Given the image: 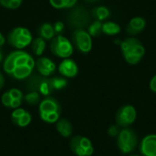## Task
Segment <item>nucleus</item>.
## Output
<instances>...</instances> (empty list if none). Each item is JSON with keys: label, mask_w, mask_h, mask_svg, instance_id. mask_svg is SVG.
Returning <instances> with one entry per match:
<instances>
[{"label": "nucleus", "mask_w": 156, "mask_h": 156, "mask_svg": "<svg viewBox=\"0 0 156 156\" xmlns=\"http://www.w3.org/2000/svg\"><path fill=\"white\" fill-rule=\"evenodd\" d=\"M23 0H0V5L7 9H16L18 8Z\"/></svg>", "instance_id": "nucleus-22"}, {"label": "nucleus", "mask_w": 156, "mask_h": 156, "mask_svg": "<svg viewBox=\"0 0 156 156\" xmlns=\"http://www.w3.org/2000/svg\"><path fill=\"white\" fill-rule=\"evenodd\" d=\"M5 43V37L3 36V34L0 32V48H1L2 46H4Z\"/></svg>", "instance_id": "nucleus-34"}, {"label": "nucleus", "mask_w": 156, "mask_h": 156, "mask_svg": "<svg viewBox=\"0 0 156 156\" xmlns=\"http://www.w3.org/2000/svg\"><path fill=\"white\" fill-rule=\"evenodd\" d=\"M8 92H9V94L12 97L13 100H21V98H22V93H21V91L19 90L12 89Z\"/></svg>", "instance_id": "nucleus-29"}, {"label": "nucleus", "mask_w": 156, "mask_h": 156, "mask_svg": "<svg viewBox=\"0 0 156 156\" xmlns=\"http://www.w3.org/2000/svg\"><path fill=\"white\" fill-rule=\"evenodd\" d=\"M68 21L70 27H74L75 29L78 28H84L86 26L90 24V15L87 9L83 6H76L71 9L69 14Z\"/></svg>", "instance_id": "nucleus-7"}, {"label": "nucleus", "mask_w": 156, "mask_h": 156, "mask_svg": "<svg viewBox=\"0 0 156 156\" xmlns=\"http://www.w3.org/2000/svg\"><path fill=\"white\" fill-rule=\"evenodd\" d=\"M41 117L44 121H47L48 122H54L58 120V112H50V113L41 112Z\"/></svg>", "instance_id": "nucleus-24"}, {"label": "nucleus", "mask_w": 156, "mask_h": 156, "mask_svg": "<svg viewBox=\"0 0 156 156\" xmlns=\"http://www.w3.org/2000/svg\"><path fill=\"white\" fill-rule=\"evenodd\" d=\"M35 67L37 71L44 77H48L56 70V64L47 57H40L35 61Z\"/></svg>", "instance_id": "nucleus-11"}, {"label": "nucleus", "mask_w": 156, "mask_h": 156, "mask_svg": "<svg viewBox=\"0 0 156 156\" xmlns=\"http://www.w3.org/2000/svg\"><path fill=\"white\" fill-rule=\"evenodd\" d=\"M58 131L65 137H68L72 133V129H71V125L70 123L66 121V120H62L58 123Z\"/></svg>", "instance_id": "nucleus-21"}, {"label": "nucleus", "mask_w": 156, "mask_h": 156, "mask_svg": "<svg viewBox=\"0 0 156 156\" xmlns=\"http://www.w3.org/2000/svg\"><path fill=\"white\" fill-rule=\"evenodd\" d=\"M31 48H32L33 53L36 56L40 57L44 53L45 48H46V41H45V39L40 37H36L31 42Z\"/></svg>", "instance_id": "nucleus-18"}, {"label": "nucleus", "mask_w": 156, "mask_h": 156, "mask_svg": "<svg viewBox=\"0 0 156 156\" xmlns=\"http://www.w3.org/2000/svg\"><path fill=\"white\" fill-rule=\"evenodd\" d=\"M26 101L29 104H36L39 101V94L37 91H32L26 96Z\"/></svg>", "instance_id": "nucleus-25"}, {"label": "nucleus", "mask_w": 156, "mask_h": 156, "mask_svg": "<svg viewBox=\"0 0 156 156\" xmlns=\"http://www.w3.org/2000/svg\"><path fill=\"white\" fill-rule=\"evenodd\" d=\"M50 50L56 57L68 58L73 54V46L67 37L58 35L51 41Z\"/></svg>", "instance_id": "nucleus-5"}, {"label": "nucleus", "mask_w": 156, "mask_h": 156, "mask_svg": "<svg viewBox=\"0 0 156 156\" xmlns=\"http://www.w3.org/2000/svg\"><path fill=\"white\" fill-rule=\"evenodd\" d=\"M53 27H54V30H55V33L56 34H60L64 31V27H65V25L64 23H62L61 21H58L56 22L54 25H53Z\"/></svg>", "instance_id": "nucleus-28"}, {"label": "nucleus", "mask_w": 156, "mask_h": 156, "mask_svg": "<svg viewBox=\"0 0 156 156\" xmlns=\"http://www.w3.org/2000/svg\"><path fill=\"white\" fill-rule=\"evenodd\" d=\"M92 16L95 18V20H99V21H104L106 19H108L111 16V11L108 7L101 5V6H97L95 7L92 12H91Z\"/></svg>", "instance_id": "nucleus-17"}, {"label": "nucleus", "mask_w": 156, "mask_h": 156, "mask_svg": "<svg viewBox=\"0 0 156 156\" xmlns=\"http://www.w3.org/2000/svg\"><path fill=\"white\" fill-rule=\"evenodd\" d=\"M149 87H150V90L156 93V74L150 80V84H149Z\"/></svg>", "instance_id": "nucleus-31"}, {"label": "nucleus", "mask_w": 156, "mask_h": 156, "mask_svg": "<svg viewBox=\"0 0 156 156\" xmlns=\"http://www.w3.org/2000/svg\"><path fill=\"white\" fill-rule=\"evenodd\" d=\"M87 31L90 35V37H97L101 36L102 33V22L99 20H94L89 25Z\"/></svg>", "instance_id": "nucleus-19"}, {"label": "nucleus", "mask_w": 156, "mask_h": 156, "mask_svg": "<svg viewBox=\"0 0 156 156\" xmlns=\"http://www.w3.org/2000/svg\"><path fill=\"white\" fill-rule=\"evenodd\" d=\"M34 68L35 60L32 56L21 49L11 52L4 61L5 71L17 80L29 77Z\"/></svg>", "instance_id": "nucleus-1"}, {"label": "nucleus", "mask_w": 156, "mask_h": 156, "mask_svg": "<svg viewBox=\"0 0 156 156\" xmlns=\"http://www.w3.org/2000/svg\"><path fill=\"white\" fill-rule=\"evenodd\" d=\"M78 0H49L50 5L57 9L71 8L73 7Z\"/></svg>", "instance_id": "nucleus-20"}, {"label": "nucleus", "mask_w": 156, "mask_h": 156, "mask_svg": "<svg viewBox=\"0 0 156 156\" xmlns=\"http://www.w3.org/2000/svg\"><path fill=\"white\" fill-rule=\"evenodd\" d=\"M28 86L32 91H37V92L40 91L44 95H48L53 90L50 83V80L46 78H41L38 76L33 77L28 81Z\"/></svg>", "instance_id": "nucleus-9"}, {"label": "nucleus", "mask_w": 156, "mask_h": 156, "mask_svg": "<svg viewBox=\"0 0 156 156\" xmlns=\"http://www.w3.org/2000/svg\"><path fill=\"white\" fill-rule=\"evenodd\" d=\"M51 86L53 90H61L67 85V80L64 78H53L50 80Z\"/></svg>", "instance_id": "nucleus-23"}, {"label": "nucleus", "mask_w": 156, "mask_h": 156, "mask_svg": "<svg viewBox=\"0 0 156 156\" xmlns=\"http://www.w3.org/2000/svg\"><path fill=\"white\" fill-rule=\"evenodd\" d=\"M38 35L40 37L44 38L45 40H51L55 37V30L53 27V25L50 23H44L42 24L38 30Z\"/></svg>", "instance_id": "nucleus-14"}, {"label": "nucleus", "mask_w": 156, "mask_h": 156, "mask_svg": "<svg viewBox=\"0 0 156 156\" xmlns=\"http://www.w3.org/2000/svg\"><path fill=\"white\" fill-rule=\"evenodd\" d=\"M12 101H13V99H12V97L10 96L9 92L5 93V94L3 95V97H2V102H3V104L5 105V106H10Z\"/></svg>", "instance_id": "nucleus-30"}, {"label": "nucleus", "mask_w": 156, "mask_h": 156, "mask_svg": "<svg viewBox=\"0 0 156 156\" xmlns=\"http://www.w3.org/2000/svg\"><path fill=\"white\" fill-rule=\"evenodd\" d=\"M3 85H4V78H3V75L0 73V89L3 87Z\"/></svg>", "instance_id": "nucleus-35"}, {"label": "nucleus", "mask_w": 156, "mask_h": 156, "mask_svg": "<svg viewBox=\"0 0 156 156\" xmlns=\"http://www.w3.org/2000/svg\"><path fill=\"white\" fill-rule=\"evenodd\" d=\"M72 41L81 53L87 54L92 48L91 37L84 28H78L74 30L72 34Z\"/></svg>", "instance_id": "nucleus-8"}, {"label": "nucleus", "mask_w": 156, "mask_h": 156, "mask_svg": "<svg viewBox=\"0 0 156 156\" xmlns=\"http://www.w3.org/2000/svg\"><path fill=\"white\" fill-rule=\"evenodd\" d=\"M20 103H21V100H13L12 102H11L10 107H12V108H17L20 105Z\"/></svg>", "instance_id": "nucleus-33"}, {"label": "nucleus", "mask_w": 156, "mask_h": 156, "mask_svg": "<svg viewBox=\"0 0 156 156\" xmlns=\"http://www.w3.org/2000/svg\"><path fill=\"white\" fill-rule=\"evenodd\" d=\"M121 127H119L117 124L116 125H111L110 128L108 129V134L111 137H117V135L119 134L120 131H121Z\"/></svg>", "instance_id": "nucleus-26"}, {"label": "nucleus", "mask_w": 156, "mask_h": 156, "mask_svg": "<svg viewBox=\"0 0 156 156\" xmlns=\"http://www.w3.org/2000/svg\"><path fill=\"white\" fill-rule=\"evenodd\" d=\"M40 112H58V105L57 101L51 98H48L45 101H43L40 104Z\"/></svg>", "instance_id": "nucleus-16"}, {"label": "nucleus", "mask_w": 156, "mask_h": 156, "mask_svg": "<svg viewBox=\"0 0 156 156\" xmlns=\"http://www.w3.org/2000/svg\"><path fill=\"white\" fill-rule=\"evenodd\" d=\"M138 145L136 133L130 127L122 128L117 135V146L123 154H132Z\"/></svg>", "instance_id": "nucleus-3"}, {"label": "nucleus", "mask_w": 156, "mask_h": 156, "mask_svg": "<svg viewBox=\"0 0 156 156\" xmlns=\"http://www.w3.org/2000/svg\"><path fill=\"white\" fill-rule=\"evenodd\" d=\"M58 72L64 77L73 78L78 74L79 68L77 63L73 59L69 58H63V60L58 65Z\"/></svg>", "instance_id": "nucleus-12"}, {"label": "nucleus", "mask_w": 156, "mask_h": 156, "mask_svg": "<svg viewBox=\"0 0 156 156\" xmlns=\"http://www.w3.org/2000/svg\"><path fill=\"white\" fill-rule=\"evenodd\" d=\"M137 118V111L131 104L121 106L115 115L116 124L121 128L130 127Z\"/></svg>", "instance_id": "nucleus-6"}, {"label": "nucleus", "mask_w": 156, "mask_h": 156, "mask_svg": "<svg viewBox=\"0 0 156 156\" xmlns=\"http://www.w3.org/2000/svg\"><path fill=\"white\" fill-rule=\"evenodd\" d=\"M122 54L125 61L130 65H137L145 54V48L136 37H128L121 43Z\"/></svg>", "instance_id": "nucleus-2"}, {"label": "nucleus", "mask_w": 156, "mask_h": 156, "mask_svg": "<svg viewBox=\"0 0 156 156\" xmlns=\"http://www.w3.org/2000/svg\"><path fill=\"white\" fill-rule=\"evenodd\" d=\"M146 27V20L142 16L133 17L127 25L126 32L130 36H136L143 32Z\"/></svg>", "instance_id": "nucleus-13"}, {"label": "nucleus", "mask_w": 156, "mask_h": 156, "mask_svg": "<svg viewBox=\"0 0 156 156\" xmlns=\"http://www.w3.org/2000/svg\"><path fill=\"white\" fill-rule=\"evenodd\" d=\"M129 156H143V155H141V154H130Z\"/></svg>", "instance_id": "nucleus-37"}, {"label": "nucleus", "mask_w": 156, "mask_h": 156, "mask_svg": "<svg viewBox=\"0 0 156 156\" xmlns=\"http://www.w3.org/2000/svg\"><path fill=\"white\" fill-rule=\"evenodd\" d=\"M121 26L112 21H107L102 23V33L107 36H115L121 32Z\"/></svg>", "instance_id": "nucleus-15"}, {"label": "nucleus", "mask_w": 156, "mask_h": 156, "mask_svg": "<svg viewBox=\"0 0 156 156\" xmlns=\"http://www.w3.org/2000/svg\"><path fill=\"white\" fill-rule=\"evenodd\" d=\"M26 112L22 109H18V110H16L14 112H13V117H16V118H19L21 117Z\"/></svg>", "instance_id": "nucleus-32"}, {"label": "nucleus", "mask_w": 156, "mask_h": 156, "mask_svg": "<svg viewBox=\"0 0 156 156\" xmlns=\"http://www.w3.org/2000/svg\"><path fill=\"white\" fill-rule=\"evenodd\" d=\"M140 154L143 156H156V134H147L139 144Z\"/></svg>", "instance_id": "nucleus-10"}, {"label": "nucleus", "mask_w": 156, "mask_h": 156, "mask_svg": "<svg viewBox=\"0 0 156 156\" xmlns=\"http://www.w3.org/2000/svg\"><path fill=\"white\" fill-rule=\"evenodd\" d=\"M2 59H3V54H2V51L0 49V62L2 61Z\"/></svg>", "instance_id": "nucleus-36"}, {"label": "nucleus", "mask_w": 156, "mask_h": 156, "mask_svg": "<svg viewBox=\"0 0 156 156\" xmlns=\"http://www.w3.org/2000/svg\"><path fill=\"white\" fill-rule=\"evenodd\" d=\"M86 1H89V2H96L98 0H86Z\"/></svg>", "instance_id": "nucleus-38"}, {"label": "nucleus", "mask_w": 156, "mask_h": 156, "mask_svg": "<svg viewBox=\"0 0 156 156\" xmlns=\"http://www.w3.org/2000/svg\"><path fill=\"white\" fill-rule=\"evenodd\" d=\"M33 40L31 32L23 27H17L13 28L8 36H7V42L8 44L16 48V49H23L26 47L29 46Z\"/></svg>", "instance_id": "nucleus-4"}, {"label": "nucleus", "mask_w": 156, "mask_h": 156, "mask_svg": "<svg viewBox=\"0 0 156 156\" xmlns=\"http://www.w3.org/2000/svg\"><path fill=\"white\" fill-rule=\"evenodd\" d=\"M30 122V115L27 112H25L21 117H19V122H18V125L20 126H26Z\"/></svg>", "instance_id": "nucleus-27"}]
</instances>
